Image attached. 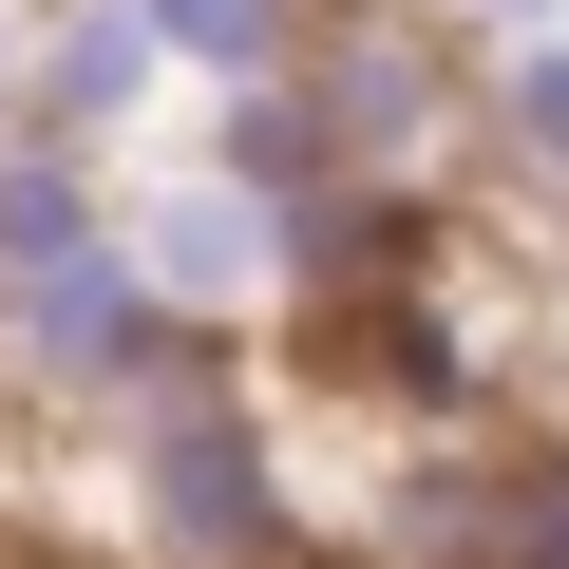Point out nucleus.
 <instances>
[{"label": "nucleus", "instance_id": "obj_5", "mask_svg": "<svg viewBox=\"0 0 569 569\" xmlns=\"http://www.w3.org/2000/svg\"><path fill=\"white\" fill-rule=\"evenodd\" d=\"M171 77V39L133 20V0H58V20H39V58H20V133H58V152H96L133 96Z\"/></svg>", "mask_w": 569, "mask_h": 569}, {"label": "nucleus", "instance_id": "obj_1", "mask_svg": "<svg viewBox=\"0 0 569 569\" xmlns=\"http://www.w3.org/2000/svg\"><path fill=\"white\" fill-rule=\"evenodd\" d=\"M171 342H190V305L152 284V247L96 190V152L0 133V380L58 399V418H133L171 380Z\"/></svg>", "mask_w": 569, "mask_h": 569}, {"label": "nucleus", "instance_id": "obj_10", "mask_svg": "<svg viewBox=\"0 0 569 569\" xmlns=\"http://www.w3.org/2000/svg\"><path fill=\"white\" fill-rule=\"evenodd\" d=\"M456 20H475V39H531V20H569V0H456Z\"/></svg>", "mask_w": 569, "mask_h": 569}, {"label": "nucleus", "instance_id": "obj_2", "mask_svg": "<svg viewBox=\"0 0 569 569\" xmlns=\"http://www.w3.org/2000/svg\"><path fill=\"white\" fill-rule=\"evenodd\" d=\"M114 437H133V550H152V569H305V550H323V512H305V475H284L266 380L228 361V323H190L171 380H152Z\"/></svg>", "mask_w": 569, "mask_h": 569}, {"label": "nucleus", "instance_id": "obj_4", "mask_svg": "<svg viewBox=\"0 0 569 569\" xmlns=\"http://www.w3.org/2000/svg\"><path fill=\"white\" fill-rule=\"evenodd\" d=\"M133 247H152V284H171V305L190 323H247V305H284V209L209 152V171H171L152 209H133Z\"/></svg>", "mask_w": 569, "mask_h": 569}, {"label": "nucleus", "instance_id": "obj_7", "mask_svg": "<svg viewBox=\"0 0 569 569\" xmlns=\"http://www.w3.org/2000/svg\"><path fill=\"white\" fill-rule=\"evenodd\" d=\"M493 152H512L531 190H569V20L493 39Z\"/></svg>", "mask_w": 569, "mask_h": 569}, {"label": "nucleus", "instance_id": "obj_9", "mask_svg": "<svg viewBox=\"0 0 569 569\" xmlns=\"http://www.w3.org/2000/svg\"><path fill=\"white\" fill-rule=\"evenodd\" d=\"M20 58H39V20H20V0H0V133H20Z\"/></svg>", "mask_w": 569, "mask_h": 569}, {"label": "nucleus", "instance_id": "obj_6", "mask_svg": "<svg viewBox=\"0 0 569 569\" xmlns=\"http://www.w3.org/2000/svg\"><path fill=\"white\" fill-rule=\"evenodd\" d=\"M133 20L171 39V77H284V58H305V0H133Z\"/></svg>", "mask_w": 569, "mask_h": 569}, {"label": "nucleus", "instance_id": "obj_3", "mask_svg": "<svg viewBox=\"0 0 569 569\" xmlns=\"http://www.w3.org/2000/svg\"><path fill=\"white\" fill-rule=\"evenodd\" d=\"M323 96V133L361 152V171H437L456 133H493V39H456V20H305V58H284Z\"/></svg>", "mask_w": 569, "mask_h": 569}, {"label": "nucleus", "instance_id": "obj_8", "mask_svg": "<svg viewBox=\"0 0 569 569\" xmlns=\"http://www.w3.org/2000/svg\"><path fill=\"white\" fill-rule=\"evenodd\" d=\"M493 569H569V456H512L493 475Z\"/></svg>", "mask_w": 569, "mask_h": 569}]
</instances>
